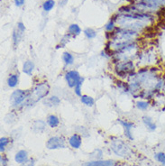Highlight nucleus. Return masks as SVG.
I'll return each instance as SVG.
<instances>
[{"instance_id": "obj_3", "label": "nucleus", "mask_w": 165, "mask_h": 166, "mask_svg": "<svg viewBox=\"0 0 165 166\" xmlns=\"http://www.w3.org/2000/svg\"><path fill=\"white\" fill-rule=\"evenodd\" d=\"M111 149L116 154H117L121 157H125V156L129 155L131 152L128 146L122 140L113 141V143L111 144Z\"/></svg>"}, {"instance_id": "obj_24", "label": "nucleus", "mask_w": 165, "mask_h": 166, "mask_svg": "<svg viewBox=\"0 0 165 166\" xmlns=\"http://www.w3.org/2000/svg\"><path fill=\"white\" fill-rule=\"evenodd\" d=\"M154 158H155L156 161H158L160 163L165 165V153H164V152H160L156 153V154L154 155Z\"/></svg>"}, {"instance_id": "obj_19", "label": "nucleus", "mask_w": 165, "mask_h": 166, "mask_svg": "<svg viewBox=\"0 0 165 166\" xmlns=\"http://www.w3.org/2000/svg\"><path fill=\"white\" fill-rule=\"evenodd\" d=\"M54 5H55V2L53 1V0H46L43 5L44 10L46 11V12H49L53 8Z\"/></svg>"}, {"instance_id": "obj_9", "label": "nucleus", "mask_w": 165, "mask_h": 166, "mask_svg": "<svg viewBox=\"0 0 165 166\" xmlns=\"http://www.w3.org/2000/svg\"><path fill=\"white\" fill-rule=\"evenodd\" d=\"M69 143L70 144V146L72 148H75V149H79L81 145V137L77 134H74L73 135H71L69 139Z\"/></svg>"}, {"instance_id": "obj_22", "label": "nucleus", "mask_w": 165, "mask_h": 166, "mask_svg": "<svg viewBox=\"0 0 165 166\" xmlns=\"http://www.w3.org/2000/svg\"><path fill=\"white\" fill-rule=\"evenodd\" d=\"M149 103L147 102V101H143V100H142V101H137L136 102V107H137V108L138 109H140V110H146L148 107H149Z\"/></svg>"}, {"instance_id": "obj_29", "label": "nucleus", "mask_w": 165, "mask_h": 166, "mask_svg": "<svg viewBox=\"0 0 165 166\" xmlns=\"http://www.w3.org/2000/svg\"><path fill=\"white\" fill-rule=\"evenodd\" d=\"M21 166H34V159H31V160L27 161L26 162L23 163Z\"/></svg>"}, {"instance_id": "obj_30", "label": "nucleus", "mask_w": 165, "mask_h": 166, "mask_svg": "<svg viewBox=\"0 0 165 166\" xmlns=\"http://www.w3.org/2000/svg\"><path fill=\"white\" fill-rule=\"evenodd\" d=\"M15 4L16 7H22L25 4V0H15Z\"/></svg>"}, {"instance_id": "obj_16", "label": "nucleus", "mask_w": 165, "mask_h": 166, "mask_svg": "<svg viewBox=\"0 0 165 166\" xmlns=\"http://www.w3.org/2000/svg\"><path fill=\"white\" fill-rule=\"evenodd\" d=\"M62 60L66 65H71L74 62V57L70 53H64L62 55Z\"/></svg>"}, {"instance_id": "obj_5", "label": "nucleus", "mask_w": 165, "mask_h": 166, "mask_svg": "<svg viewBox=\"0 0 165 166\" xmlns=\"http://www.w3.org/2000/svg\"><path fill=\"white\" fill-rule=\"evenodd\" d=\"M81 77L77 71H70L65 74V80L70 88H75L76 85L81 80Z\"/></svg>"}, {"instance_id": "obj_4", "label": "nucleus", "mask_w": 165, "mask_h": 166, "mask_svg": "<svg viewBox=\"0 0 165 166\" xmlns=\"http://www.w3.org/2000/svg\"><path fill=\"white\" fill-rule=\"evenodd\" d=\"M28 97H29V95H28L27 91L22 90V89H16L12 93V95L10 97V103L13 107L18 106L22 102H24L26 99H27Z\"/></svg>"}, {"instance_id": "obj_31", "label": "nucleus", "mask_w": 165, "mask_h": 166, "mask_svg": "<svg viewBox=\"0 0 165 166\" xmlns=\"http://www.w3.org/2000/svg\"><path fill=\"white\" fill-rule=\"evenodd\" d=\"M17 28H18L20 31H22V32H25V30H26V27H25L24 24L21 23V22L17 23Z\"/></svg>"}, {"instance_id": "obj_25", "label": "nucleus", "mask_w": 165, "mask_h": 166, "mask_svg": "<svg viewBox=\"0 0 165 166\" xmlns=\"http://www.w3.org/2000/svg\"><path fill=\"white\" fill-rule=\"evenodd\" d=\"M84 34H85V35H86L88 39H93V38H95L96 35H97V33H96L93 29H91V28L86 29V30L84 31Z\"/></svg>"}, {"instance_id": "obj_15", "label": "nucleus", "mask_w": 165, "mask_h": 166, "mask_svg": "<svg viewBox=\"0 0 165 166\" xmlns=\"http://www.w3.org/2000/svg\"><path fill=\"white\" fill-rule=\"evenodd\" d=\"M23 34H24V32L20 31L18 28H16V30L14 31L13 41H14V45H15V46H16V45L19 44V42H20V40H21V38H22Z\"/></svg>"}, {"instance_id": "obj_13", "label": "nucleus", "mask_w": 165, "mask_h": 166, "mask_svg": "<svg viewBox=\"0 0 165 166\" xmlns=\"http://www.w3.org/2000/svg\"><path fill=\"white\" fill-rule=\"evenodd\" d=\"M47 122H48V125H49L51 127H52V128L57 127V126L59 125V124H60L59 118H58L56 116H54V115L49 116H48V119H47Z\"/></svg>"}, {"instance_id": "obj_17", "label": "nucleus", "mask_w": 165, "mask_h": 166, "mask_svg": "<svg viewBox=\"0 0 165 166\" xmlns=\"http://www.w3.org/2000/svg\"><path fill=\"white\" fill-rule=\"evenodd\" d=\"M80 98H81L80 100H81V102L84 105H86L88 107H92L94 105V99H93V98H91L89 96H87V95H83Z\"/></svg>"}, {"instance_id": "obj_7", "label": "nucleus", "mask_w": 165, "mask_h": 166, "mask_svg": "<svg viewBox=\"0 0 165 166\" xmlns=\"http://www.w3.org/2000/svg\"><path fill=\"white\" fill-rule=\"evenodd\" d=\"M116 161L107 160V161H88L84 164V166H115Z\"/></svg>"}, {"instance_id": "obj_11", "label": "nucleus", "mask_w": 165, "mask_h": 166, "mask_svg": "<svg viewBox=\"0 0 165 166\" xmlns=\"http://www.w3.org/2000/svg\"><path fill=\"white\" fill-rule=\"evenodd\" d=\"M34 63L32 61H26L23 65V71L27 75H31L34 71Z\"/></svg>"}, {"instance_id": "obj_8", "label": "nucleus", "mask_w": 165, "mask_h": 166, "mask_svg": "<svg viewBox=\"0 0 165 166\" xmlns=\"http://www.w3.org/2000/svg\"><path fill=\"white\" fill-rule=\"evenodd\" d=\"M119 123L123 125L124 129V134L126 135L127 138H129L130 140H133V134H132V128L134 127V125L130 122H127V121H123V120H119Z\"/></svg>"}, {"instance_id": "obj_20", "label": "nucleus", "mask_w": 165, "mask_h": 166, "mask_svg": "<svg viewBox=\"0 0 165 166\" xmlns=\"http://www.w3.org/2000/svg\"><path fill=\"white\" fill-rule=\"evenodd\" d=\"M33 127H34V131H39V132H40V131H42V130L44 129V127H45V123H44V121L37 120V121L34 122Z\"/></svg>"}, {"instance_id": "obj_23", "label": "nucleus", "mask_w": 165, "mask_h": 166, "mask_svg": "<svg viewBox=\"0 0 165 166\" xmlns=\"http://www.w3.org/2000/svg\"><path fill=\"white\" fill-rule=\"evenodd\" d=\"M8 143H9V139L8 137H2L0 139V151L3 152L6 149V146Z\"/></svg>"}, {"instance_id": "obj_2", "label": "nucleus", "mask_w": 165, "mask_h": 166, "mask_svg": "<svg viewBox=\"0 0 165 166\" xmlns=\"http://www.w3.org/2000/svg\"><path fill=\"white\" fill-rule=\"evenodd\" d=\"M134 65L132 61H121L116 66V72L119 77L124 78L128 75L131 76L132 72L134 71Z\"/></svg>"}, {"instance_id": "obj_14", "label": "nucleus", "mask_w": 165, "mask_h": 166, "mask_svg": "<svg viewBox=\"0 0 165 166\" xmlns=\"http://www.w3.org/2000/svg\"><path fill=\"white\" fill-rule=\"evenodd\" d=\"M18 84V76L16 74H11L8 79V85L10 88H15Z\"/></svg>"}, {"instance_id": "obj_18", "label": "nucleus", "mask_w": 165, "mask_h": 166, "mask_svg": "<svg viewBox=\"0 0 165 166\" xmlns=\"http://www.w3.org/2000/svg\"><path fill=\"white\" fill-rule=\"evenodd\" d=\"M69 32H70V34H71V35H78L80 34L81 29H80V27L78 25L73 24V25H70V27H69Z\"/></svg>"}, {"instance_id": "obj_26", "label": "nucleus", "mask_w": 165, "mask_h": 166, "mask_svg": "<svg viewBox=\"0 0 165 166\" xmlns=\"http://www.w3.org/2000/svg\"><path fill=\"white\" fill-rule=\"evenodd\" d=\"M82 82H83V78L81 79V80L76 85V87L74 88V92L77 96H80L81 97V85H82Z\"/></svg>"}, {"instance_id": "obj_6", "label": "nucleus", "mask_w": 165, "mask_h": 166, "mask_svg": "<svg viewBox=\"0 0 165 166\" xmlns=\"http://www.w3.org/2000/svg\"><path fill=\"white\" fill-rule=\"evenodd\" d=\"M46 147L50 150H55V149H61L65 147V141L63 138L59 137V136H53L51 137L47 143H46Z\"/></svg>"}, {"instance_id": "obj_27", "label": "nucleus", "mask_w": 165, "mask_h": 166, "mask_svg": "<svg viewBox=\"0 0 165 166\" xmlns=\"http://www.w3.org/2000/svg\"><path fill=\"white\" fill-rule=\"evenodd\" d=\"M114 22L113 21H110L106 26V31L107 32H111V31H113V29H114Z\"/></svg>"}, {"instance_id": "obj_12", "label": "nucleus", "mask_w": 165, "mask_h": 166, "mask_svg": "<svg viewBox=\"0 0 165 166\" xmlns=\"http://www.w3.org/2000/svg\"><path fill=\"white\" fill-rule=\"evenodd\" d=\"M142 121L144 123V125H146V127L151 130V131H154L156 129V124L153 122L152 118L150 117V116H144L142 117Z\"/></svg>"}, {"instance_id": "obj_21", "label": "nucleus", "mask_w": 165, "mask_h": 166, "mask_svg": "<svg viewBox=\"0 0 165 166\" xmlns=\"http://www.w3.org/2000/svg\"><path fill=\"white\" fill-rule=\"evenodd\" d=\"M60 102H61V100L57 96H52L47 100V103L50 104L49 106H58L60 104Z\"/></svg>"}, {"instance_id": "obj_1", "label": "nucleus", "mask_w": 165, "mask_h": 166, "mask_svg": "<svg viewBox=\"0 0 165 166\" xmlns=\"http://www.w3.org/2000/svg\"><path fill=\"white\" fill-rule=\"evenodd\" d=\"M49 92H50V87L46 82L38 84L34 88L33 93L31 95H29L28 98L26 99V104H28V105L34 104L35 102L39 101L40 99H43L44 98H45L49 94Z\"/></svg>"}, {"instance_id": "obj_10", "label": "nucleus", "mask_w": 165, "mask_h": 166, "mask_svg": "<svg viewBox=\"0 0 165 166\" xmlns=\"http://www.w3.org/2000/svg\"><path fill=\"white\" fill-rule=\"evenodd\" d=\"M15 160L17 163H25L28 161V155L27 152L25 150H21L18 152H16L15 156Z\"/></svg>"}, {"instance_id": "obj_28", "label": "nucleus", "mask_w": 165, "mask_h": 166, "mask_svg": "<svg viewBox=\"0 0 165 166\" xmlns=\"http://www.w3.org/2000/svg\"><path fill=\"white\" fill-rule=\"evenodd\" d=\"M8 160L7 156L2 155L1 156V166H7L8 165Z\"/></svg>"}]
</instances>
